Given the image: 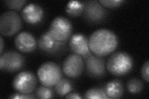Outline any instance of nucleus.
<instances>
[{"label":"nucleus","instance_id":"nucleus-5","mask_svg":"<svg viewBox=\"0 0 149 99\" xmlns=\"http://www.w3.org/2000/svg\"><path fill=\"white\" fill-rule=\"evenodd\" d=\"M72 30L73 26L70 21L62 16L54 19L49 30L53 38L60 42H67L72 36Z\"/></svg>","mask_w":149,"mask_h":99},{"label":"nucleus","instance_id":"nucleus-10","mask_svg":"<svg viewBox=\"0 0 149 99\" xmlns=\"http://www.w3.org/2000/svg\"><path fill=\"white\" fill-rule=\"evenodd\" d=\"M85 64L81 56L74 53L70 54L65 58L62 64V71L70 78H77L82 74Z\"/></svg>","mask_w":149,"mask_h":99},{"label":"nucleus","instance_id":"nucleus-23","mask_svg":"<svg viewBox=\"0 0 149 99\" xmlns=\"http://www.w3.org/2000/svg\"><path fill=\"white\" fill-rule=\"evenodd\" d=\"M148 70H149V61L148 60H147L146 63H143L141 69V74H142V78L147 82L149 81Z\"/></svg>","mask_w":149,"mask_h":99},{"label":"nucleus","instance_id":"nucleus-25","mask_svg":"<svg viewBox=\"0 0 149 99\" xmlns=\"http://www.w3.org/2000/svg\"><path fill=\"white\" fill-rule=\"evenodd\" d=\"M65 98H77L80 99L83 98V97H81L80 94H78L77 92H73V93H69L67 96H65Z\"/></svg>","mask_w":149,"mask_h":99},{"label":"nucleus","instance_id":"nucleus-6","mask_svg":"<svg viewBox=\"0 0 149 99\" xmlns=\"http://www.w3.org/2000/svg\"><path fill=\"white\" fill-rule=\"evenodd\" d=\"M82 15L88 23L96 24L105 19L108 12L99 1L91 0L84 2V11Z\"/></svg>","mask_w":149,"mask_h":99},{"label":"nucleus","instance_id":"nucleus-4","mask_svg":"<svg viewBox=\"0 0 149 99\" xmlns=\"http://www.w3.org/2000/svg\"><path fill=\"white\" fill-rule=\"evenodd\" d=\"M22 20L15 11H4L0 16V32L4 36H13L20 30Z\"/></svg>","mask_w":149,"mask_h":99},{"label":"nucleus","instance_id":"nucleus-11","mask_svg":"<svg viewBox=\"0 0 149 99\" xmlns=\"http://www.w3.org/2000/svg\"><path fill=\"white\" fill-rule=\"evenodd\" d=\"M69 46L73 53L81 56L85 60L93 54L89 47V39L81 33H76L70 37Z\"/></svg>","mask_w":149,"mask_h":99},{"label":"nucleus","instance_id":"nucleus-8","mask_svg":"<svg viewBox=\"0 0 149 99\" xmlns=\"http://www.w3.org/2000/svg\"><path fill=\"white\" fill-rule=\"evenodd\" d=\"M25 58L15 51H8L0 55V69L6 71L14 73L24 66Z\"/></svg>","mask_w":149,"mask_h":99},{"label":"nucleus","instance_id":"nucleus-24","mask_svg":"<svg viewBox=\"0 0 149 99\" xmlns=\"http://www.w3.org/2000/svg\"><path fill=\"white\" fill-rule=\"evenodd\" d=\"M37 98L35 96L32 95V94H26L22 93H15L12 94L11 96L9 97V98L13 99H19V98Z\"/></svg>","mask_w":149,"mask_h":99},{"label":"nucleus","instance_id":"nucleus-2","mask_svg":"<svg viewBox=\"0 0 149 99\" xmlns=\"http://www.w3.org/2000/svg\"><path fill=\"white\" fill-rule=\"evenodd\" d=\"M133 64L131 56L127 52L120 51L110 56L107 61L106 68L114 76H122L131 71Z\"/></svg>","mask_w":149,"mask_h":99},{"label":"nucleus","instance_id":"nucleus-3","mask_svg":"<svg viewBox=\"0 0 149 99\" xmlns=\"http://www.w3.org/2000/svg\"><path fill=\"white\" fill-rule=\"evenodd\" d=\"M62 72L57 63L47 61L40 66L37 70V76L42 85L53 87L62 78Z\"/></svg>","mask_w":149,"mask_h":99},{"label":"nucleus","instance_id":"nucleus-18","mask_svg":"<svg viewBox=\"0 0 149 99\" xmlns=\"http://www.w3.org/2000/svg\"><path fill=\"white\" fill-rule=\"evenodd\" d=\"M84 98H97V99H108L109 98L107 96L104 88L101 87H93L86 92L84 95Z\"/></svg>","mask_w":149,"mask_h":99},{"label":"nucleus","instance_id":"nucleus-20","mask_svg":"<svg viewBox=\"0 0 149 99\" xmlns=\"http://www.w3.org/2000/svg\"><path fill=\"white\" fill-rule=\"evenodd\" d=\"M36 96L39 98H50L54 96V91L52 87L45 86L44 85L39 86L36 89Z\"/></svg>","mask_w":149,"mask_h":99},{"label":"nucleus","instance_id":"nucleus-16","mask_svg":"<svg viewBox=\"0 0 149 99\" xmlns=\"http://www.w3.org/2000/svg\"><path fill=\"white\" fill-rule=\"evenodd\" d=\"M55 92L60 97L67 96L73 90V83L67 78H62L55 85Z\"/></svg>","mask_w":149,"mask_h":99},{"label":"nucleus","instance_id":"nucleus-26","mask_svg":"<svg viewBox=\"0 0 149 99\" xmlns=\"http://www.w3.org/2000/svg\"><path fill=\"white\" fill-rule=\"evenodd\" d=\"M0 41H1V48H0V53H3V51L4 49V40L3 39V37H0Z\"/></svg>","mask_w":149,"mask_h":99},{"label":"nucleus","instance_id":"nucleus-12","mask_svg":"<svg viewBox=\"0 0 149 99\" xmlns=\"http://www.w3.org/2000/svg\"><path fill=\"white\" fill-rule=\"evenodd\" d=\"M85 61L88 76L95 79H100L105 76L106 63L102 57H100L93 53L86 58Z\"/></svg>","mask_w":149,"mask_h":99},{"label":"nucleus","instance_id":"nucleus-22","mask_svg":"<svg viewBox=\"0 0 149 99\" xmlns=\"http://www.w3.org/2000/svg\"><path fill=\"white\" fill-rule=\"evenodd\" d=\"M99 2L104 7L114 8L120 6L124 1V0H100Z\"/></svg>","mask_w":149,"mask_h":99},{"label":"nucleus","instance_id":"nucleus-1","mask_svg":"<svg viewBox=\"0 0 149 99\" xmlns=\"http://www.w3.org/2000/svg\"><path fill=\"white\" fill-rule=\"evenodd\" d=\"M119 41L117 35L108 29H99L93 32L89 39L91 52L100 57H104L117 48Z\"/></svg>","mask_w":149,"mask_h":99},{"label":"nucleus","instance_id":"nucleus-21","mask_svg":"<svg viewBox=\"0 0 149 99\" xmlns=\"http://www.w3.org/2000/svg\"><path fill=\"white\" fill-rule=\"evenodd\" d=\"M5 6L9 9L20 11L22 6L27 3L26 0H6L3 1Z\"/></svg>","mask_w":149,"mask_h":99},{"label":"nucleus","instance_id":"nucleus-9","mask_svg":"<svg viewBox=\"0 0 149 99\" xmlns=\"http://www.w3.org/2000/svg\"><path fill=\"white\" fill-rule=\"evenodd\" d=\"M67 42H60L53 38L49 31L42 34L37 40V45L42 51L49 55H55L63 51Z\"/></svg>","mask_w":149,"mask_h":99},{"label":"nucleus","instance_id":"nucleus-17","mask_svg":"<svg viewBox=\"0 0 149 99\" xmlns=\"http://www.w3.org/2000/svg\"><path fill=\"white\" fill-rule=\"evenodd\" d=\"M65 11L68 16L71 17H77L82 15L84 11V2L78 1H69L67 4Z\"/></svg>","mask_w":149,"mask_h":99},{"label":"nucleus","instance_id":"nucleus-7","mask_svg":"<svg viewBox=\"0 0 149 99\" xmlns=\"http://www.w3.org/2000/svg\"><path fill=\"white\" fill-rule=\"evenodd\" d=\"M37 80L35 74L29 71H24L16 74L13 81V87L17 92L30 94L37 86Z\"/></svg>","mask_w":149,"mask_h":99},{"label":"nucleus","instance_id":"nucleus-15","mask_svg":"<svg viewBox=\"0 0 149 99\" xmlns=\"http://www.w3.org/2000/svg\"><path fill=\"white\" fill-rule=\"evenodd\" d=\"M104 91L109 98H119L124 93L123 84L119 80H113L106 84Z\"/></svg>","mask_w":149,"mask_h":99},{"label":"nucleus","instance_id":"nucleus-14","mask_svg":"<svg viewBox=\"0 0 149 99\" xmlns=\"http://www.w3.org/2000/svg\"><path fill=\"white\" fill-rule=\"evenodd\" d=\"M15 44L19 51L22 53H30L36 48L37 42L31 33L23 31L16 35Z\"/></svg>","mask_w":149,"mask_h":99},{"label":"nucleus","instance_id":"nucleus-19","mask_svg":"<svg viewBox=\"0 0 149 99\" xmlns=\"http://www.w3.org/2000/svg\"><path fill=\"white\" fill-rule=\"evenodd\" d=\"M143 88V84L141 80L138 78H132L129 80L127 83V89L128 91L133 94L141 92Z\"/></svg>","mask_w":149,"mask_h":99},{"label":"nucleus","instance_id":"nucleus-13","mask_svg":"<svg viewBox=\"0 0 149 99\" xmlns=\"http://www.w3.org/2000/svg\"><path fill=\"white\" fill-rule=\"evenodd\" d=\"M44 11L40 5L36 3H29L23 8L21 16L26 22L29 24H37L42 20Z\"/></svg>","mask_w":149,"mask_h":99}]
</instances>
